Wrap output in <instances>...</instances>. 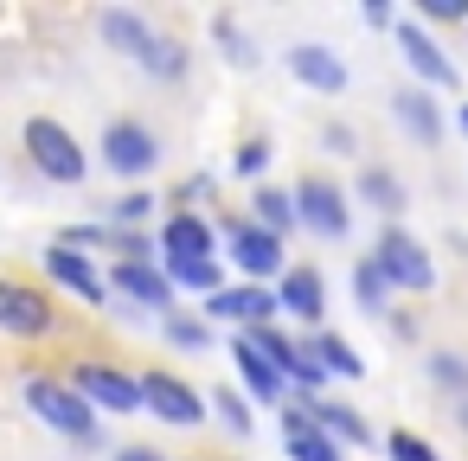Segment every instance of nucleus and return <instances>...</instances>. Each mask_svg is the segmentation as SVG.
Masks as SVG:
<instances>
[{"label":"nucleus","mask_w":468,"mask_h":461,"mask_svg":"<svg viewBox=\"0 0 468 461\" xmlns=\"http://www.w3.org/2000/svg\"><path fill=\"white\" fill-rule=\"evenodd\" d=\"M238 340H244L250 352H263V359H270V365H276L282 378H295V372L308 365V352H302L295 340H282V333H276V320H270V327H244Z\"/></svg>","instance_id":"20"},{"label":"nucleus","mask_w":468,"mask_h":461,"mask_svg":"<svg viewBox=\"0 0 468 461\" xmlns=\"http://www.w3.org/2000/svg\"><path fill=\"white\" fill-rule=\"evenodd\" d=\"M455 423H462V429H468V397H462V403H455Z\"/></svg>","instance_id":"37"},{"label":"nucleus","mask_w":468,"mask_h":461,"mask_svg":"<svg viewBox=\"0 0 468 461\" xmlns=\"http://www.w3.org/2000/svg\"><path fill=\"white\" fill-rule=\"evenodd\" d=\"M359 199H366L372 212H385V218L404 212V186H398V173H385V167H366V173H359Z\"/></svg>","instance_id":"24"},{"label":"nucleus","mask_w":468,"mask_h":461,"mask_svg":"<svg viewBox=\"0 0 468 461\" xmlns=\"http://www.w3.org/2000/svg\"><path fill=\"white\" fill-rule=\"evenodd\" d=\"M167 340H174V346H186V352H206V340H212V333H206V320L174 314V320H167Z\"/></svg>","instance_id":"29"},{"label":"nucleus","mask_w":468,"mask_h":461,"mask_svg":"<svg viewBox=\"0 0 468 461\" xmlns=\"http://www.w3.org/2000/svg\"><path fill=\"white\" fill-rule=\"evenodd\" d=\"M289 71H295V84H308L321 97H340L346 90V58L327 52V46H295L289 52Z\"/></svg>","instance_id":"16"},{"label":"nucleus","mask_w":468,"mask_h":461,"mask_svg":"<svg viewBox=\"0 0 468 461\" xmlns=\"http://www.w3.org/2000/svg\"><path fill=\"white\" fill-rule=\"evenodd\" d=\"M391 116L404 122V135H410L417 148H436V141H442V116H436L430 90H398V97H391Z\"/></svg>","instance_id":"19"},{"label":"nucleus","mask_w":468,"mask_h":461,"mask_svg":"<svg viewBox=\"0 0 468 461\" xmlns=\"http://www.w3.org/2000/svg\"><path fill=\"white\" fill-rule=\"evenodd\" d=\"M276 308H282V301H276L270 288H257V282L225 288V295H212V301H206V314H212V320H238V327H270V320H276Z\"/></svg>","instance_id":"15"},{"label":"nucleus","mask_w":468,"mask_h":461,"mask_svg":"<svg viewBox=\"0 0 468 461\" xmlns=\"http://www.w3.org/2000/svg\"><path fill=\"white\" fill-rule=\"evenodd\" d=\"M27 154H33V167H39L46 180H65V186H78V180L90 173L84 148H78L71 129L52 122V116H33V122H27Z\"/></svg>","instance_id":"1"},{"label":"nucleus","mask_w":468,"mask_h":461,"mask_svg":"<svg viewBox=\"0 0 468 461\" xmlns=\"http://www.w3.org/2000/svg\"><path fill=\"white\" fill-rule=\"evenodd\" d=\"M225 244H231V263H238L250 282H263V276H289V263H282V237H270L257 218H231V225H225Z\"/></svg>","instance_id":"7"},{"label":"nucleus","mask_w":468,"mask_h":461,"mask_svg":"<svg viewBox=\"0 0 468 461\" xmlns=\"http://www.w3.org/2000/svg\"><path fill=\"white\" fill-rule=\"evenodd\" d=\"M250 218L270 231V237H282L302 212H295V193H276V186H257V199H250Z\"/></svg>","instance_id":"23"},{"label":"nucleus","mask_w":468,"mask_h":461,"mask_svg":"<svg viewBox=\"0 0 468 461\" xmlns=\"http://www.w3.org/2000/svg\"><path fill=\"white\" fill-rule=\"evenodd\" d=\"M372 263L385 269V282H391V288H410V295H430V288H436V263H430V257H423V244H417L410 231H398V225L378 237Z\"/></svg>","instance_id":"4"},{"label":"nucleus","mask_w":468,"mask_h":461,"mask_svg":"<svg viewBox=\"0 0 468 461\" xmlns=\"http://www.w3.org/2000/svg\"><path fill=\"white\" fill-rule=\"evenodd\" d=\"M430 372H436V384H455V391H468V365H462L455 352H436V359H430Z\"/></svg>","instance_id":"34"},{"label":"nucleus","mask_w":468,"mask_h":461,"mask_svg":"<svg viewBox=\"0 0 468 461\" xmlns=\"http://www.w3.org/2000/svg\"><path fill=\"white\" fill-rule=\"evenodd\" d=\"M231 167H238V173H244V180H257V173H263V167H270V148H263V141H244V148H238V161H231Z\"/></svg>","instance_id":"35"},{"label":"nucleus","mask_w":468,"mask_h":461,"mask_svg":"<svg viewBox=\"0 0 468 461\" xmlns=\"http://www.w3.org/2000/svg\"><path fill=\"white\" fill-rule=\"evenodd\" d=\"M103 167L122 173V180H148V173L161 167V135H154L148 122H135V116L110 122V129H103Z\"/></svg>","instance_id":"2"},{"label":"nucleus","mask_w":468,"mask_h":461,"mask_svg":"<svg viewBox=\"0 0 468 461\" xmlns=\"http://www.w3.org/2000/svg\"><path fill=\"white\" fill-rule=\"evenodd\" d=\"M308 352L321 359V372H327V378H359V372H366V365H359V352H353L340 333H314V340H308Z\"/></svg>","instance_id":"25"},{"label":"nucleus","mask_w":468,"mask_h":461,"mask_svg":"<svg viewBox=\"0 0 468 461\" xmlns=\"http://www.w3.org/2000/svg\"><path fill=\"white\" fill-rule=\"evenodd\" d=\"M161 250H167V263H212V225L199 212H174L161 225Z\"/></svg>","instance_id":"17"},{"label":"nucleus","mask_w":468,"mask_h":461,"mask_svg":"<svg viewBox=\"0 0 468 461\" xmlns=\"http://www.w3.org/2000/svg\"><path fill=\"white\" fill-rule=\"evenodd\" d=\"M97 33H103L110 52H122V58H135V65L161 46V33H154L142 14H129V7H103V14H97Z\"/></svg>","instance_id":"13"},{"label":"nucleus","mask_w":468,"mask_h":461,"mask_svg":"<svg viewBox=\"0 0 468 461\" xmlns=\"http://www.w3.org/2000/svg\"><path fill=\"white\" fill-rule=\"evenodd\" d=\"M0 333H14V340L52 333V301L20 276H0Z\"/></svg>","instance_id":"8"},{"label":"nucleus","mask_w":468,"mask_h":461,"mask_svg":"<svg viewBox=\"0 0 468 461\" xmlns=\"http://www.w3.org/2000/svg\"><path fill=\"white\" fill-rule=\"evenodd\" d=\"M116 461H167V455H161V448H122Z\"/></svg>","instance_id":"36"},{"label":"nucleus","mask_w":468,"mask_h":461,"mask_svg":"<svg viewBox=\"0 0 468 461\" xmlns=\"http://www.w3.org/2000/svg\"><path fill=\"white\" fill-rule=\"evenodd\" d=\"M27 403L71 442H90L97 435V410L78 397V384H58V378H27Z\"/></svg>","instance_id":"3"},{"label":"nucleus","mask_w":468,"mask_h":461,"mask_svg":"<svg viewBox=\"0 0 468 461\" xmlns=\"http://www.w3.org/2000/svg\"><path fill=\"white\" fill-rule=\"evenodd\" d=\"M398 52H404V65L423 78V84H436V90H455V65L442 58V46L417 26V20H398Z\"/></svg>","instance_id":"12"},{"label":"nucleus","mask_w":468,"mask_h":461,"mask_svg":"<svg viewBox=\"0 0 468 461\" xmlns=\"http://www.w3.org/2000/svg\"><path fill=\"white\" fill-rule=\"evenodd\" d=\"M282 442H289V461H340V442L314 423L308 403H289L282 410Z\"/></svg>","instance_id":"14"},{"label":"nucleus","mask_w":468,"mask_h":461,"mask_svg":"<svg viewBox=\"0 0 468 461\" xmlns=\"http://www.w3.org/2000/svg\"><path fill=\"white\" fill-rule=\"evenodd\" d=\"M110 288H122L135 308H154V314H174V282L161 263H142V257H122L110 269Z\"/></svg>","instance_id":"10"},{"label":"nucleus","mask_w":468,"mask_h":461,"mask_svg":"<svg viewBox=\"0 0 468 461\" xmlns=\"http://www.w3.org/2000/svg\"><path fill=\"white\" fill-rule=\"evenodd\" d=\"M295 212H302V225L314 237H346V218H353L340 180H327V173H302L295 180Z\"/></svg>","instance_id":"6"},{"label":"nucleus","mask_w":468,"mask_h":461,"mask_svg":"<svg viewBox=\"0 0 468 461\" xmlns=\"http://www.w3.org/2000/svg\"><path fill=\"white\" fill-rule=\"evenodd\" d=\"M308 410H314V423H321L334 442H353V448H366V442H372V429H366V416H359V410H346V403H321V397H308Z\"/></svg>","instance_id":"22"},{"label":"nucleus","mask_w":468,"mask_h":461,"mask_svg":"<svg viewBox=\"0 0 468 461\" xmlns=\"http://www.w3.org/2000/svg\"><path fill=\"white\" fill-rule=\"evenodd\" d=\"M423 20H436V26H462V20H468V0H423Z\"/></svg>","instance_id":"33"},{"label":"nucleus","mask_w":468,"mask_h":461,"mask_svg":"<svg viewBox=\"0 0 468 461\" xmlns=\"http://www.w3.org/2000/svg\"><path fill=\"white\" fill-rule=\"evenodd\" d=\"M71 384H78V397H84L90 410H110V416H135V410H142V378H129V372H116V365L84 359V365L71 372Z\"/></svg>","instance_id":"5"},{"label":"nucleus","mask_w":468,"mask_h":461,"mask_svg":"<svg viewBox=\"0 0 468 461\" xmlns=\"http://www.w3.org/2000/svg\"><path fill=\"white\" fill-rule=\"evenodd\" d=\"M212 410L225 416V429H238V435H250V410H244V397H238V391H218V397H212Z\"/></svg>","instance_id":"32"},{"label":"nucleus","mask_w":468,"mask_h":461,"mask_svg":"<svg viewBox=\"0 0 468 461\" xmlns=\"http://www.w3.org/2000/svg\"><path fill=\"white\" fill-rule=\"evenodd\" d=\"M161 269H167V282H174V288H199L206 301H212V295H225L218 263H161Z\"/></svg>","instance_id":"26"},{"label":"nucleus","mask_w":468,"mask_h":461,"mask_svg":"<svg viewBox=\"0 0 468 461\" xmlns=\"http://www.w3.org/2000/svg\"><path fill=\"white\" fill-rule=\"evenodd\" d=\"M276 301H282V314H295V320H321L327 314V282H321V269H289L282 276V288H276Z\"/></svg>","instance_id":"18"},{"label":"nucleus","mask_w":468,"mask_h":461,"mask_svg":"<svg viewBox=\"0 0 468 461\" xmlns=\"http://www.w3.org/2000/svg\"><path fill=\"white\" fill-rule=\"evenodd\" d=\"M455 122H462V135H468V103H462V116H455Z\"/></svg>","instance_id":"38"},{"label":"nucleus","mask_w":468,"mask_h":461,"mask_svg":"<svg viewBox=\"0 0 468 461\" xmlns=\"http://www.w3.org/2000/svg\"><path fill=\"white\" fill-rule=\"evenodd\" d=\"M148 212H154V193H122L110 205V225H148Z\"/></svg>","instance_id":"28"},{"label":"nucleus","mask_w":468,"mask_h":461,"mask_svg":"<svg viewBox=\"0 0 468 461\" xmlns=\"http://www.w3.org/2000/svg\"><path fill=\"white\" fill-rule=\"evenodd\" d=\"M353 282H359V301H366V308L378 314V308H385V295H391V282H385V269H378V263L366 257V263L353 269Z\"/></svg>","instance_id":"27"},{"label":"nucleus","mask_w":468,"mask_h":461,"mask_svg":"<svg viewBox=\"0 0 468 461\" xmlns=\"http://www.w3.org/2000/svg\"><path fill=\"white\" fill-rule=\"evenodd\" d=\"M385 448H391V461H442V455H436V448H430L423 435H410V429H398V435H391Z\"/></svg>","instance_id":"30"},{"label":"nucleus","mask_w":468,"mask_h":461,"mask_svg":"<svg viewBox=\"0 0 468 461\" xmlns=\"http://www.w3.org/2000/svg\"><path fill=\"white\" fill-rule=\"evenodd\" d=\"M142 403H148L161 423H174V429H193V423H206V403H199V391H193L186 378H174V372H142Z\"/></svg>","instance_id":"9"},{"label":"nucleus","mask_w":468,"mask_h":461,"mask_svg":"<svg viewBox=\"0 0 468 461\" xmlns=\"http://www.w3.org/2000/svg\"><path fill=\"white\" fill-rule=\"evenodd\" d=\"M231 359H238V378L250 384V397H257V403H276V397H282V372H276L263 352H250L244 340H231Z\"/></svg>","instance_id":"21"},{"label":"nucleus","mask_w":468,"mask_h":461,"mask_svg":"<svg viewBox=\"0 0 468 461\" xmlns=\"http://www.w3.org/2000/svg\"><path fill=\"white\" fill-rule=\"evenodd\" d=\"M142 65H148V71H161V78H180V71H186V52H180L174 39H161V46H154Z\"/></svg>","instance_id":"31"},{"label":"nucleus","mask_w":468,"mask_h":461,"mask_svg":"<svg viewBox=\"0 0 468 461\" xmlns=\"http://www.w3.org/2000/svg\"><path fill=\"white\" fill-rule=\"evenodd\" d=\"M46 276H52V282H65L71 295H84L90 308H103V301H110V276H103L84 250H71V244H52V250H46Z\"/></svg>","instance_id":"11"}]
</instances>
